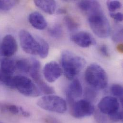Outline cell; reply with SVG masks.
<instances>
[{"mask_svg":"<svg viewBox=\"0 0 123 123\" xmlns=\"http://www.w3.org/2000/svg\"><path fill=\"white\" fill-rule=\"evenodd\" d=\"M87 14L89 25L93 32L101 38L108 37L111 32L110 25L98 1H96L92 8Z\"/></svg>","mask_w":123,"mask_h":123,"instance_id":"6da1fadb","label":"cell"},{"mask_svg":"<svg viewBox=\"0 0 123 123\" xmlns=\"http://www.w3.org/2000/svg\"><path fill=\"white\" fill-rule=\"evenodd\" d=\"M62 68L66 78L72 80L86 65L85 60L69 51H64L61 58Z\"/></svg>","mask_w":123,"mask_h":123,"instance_id":"7a4b0ae2","label":"cell"},{"mask_svg":"<svg viewBox=\"0 0 123 123\" xmlns=\"http://www.w3.org/2000/svg\"><path fill=\"white\" fill-rule=\"evenodd\" d=\"M85 79L88 84L96 89H105L108 85L106 71L96 63H92L88 67L85 73Z\"/></svg>","mask_w":123,"mask_h":123,"instance_id":"3957f363","label":"cell"},{"mask_svg":"<svg viewBox=\"0 0 123 123\" xmlns=\"http://www.w3.org/2000/svg\"><path fill=\"white\" fill-rule=\"evenodd\" d=\"M37 105L45 110L58 114H63L67 110V104L64 99L51 94L40 98Z\"/></svg>","mask_w":123,"mask_h":123,"instance_id":"277c9868","label":"cell"},{"mask_svg":"<svg viewBox=\"0 0 123 123\" xmlns=\"http://www.w3.org/2000/svg\"><path fill=\"white\" fill-rule=\"evenodd\" d=\"M14 88L23 95L36 97L41 95L39 88L29 78L22 75L14 77Z\"/></svg>","mask_w":123,"mask_h":123,"instance_id":"5b68a950","label":"cell"},{"mask_svg":"<svg viewBox=\"0 0 123 123\" xmlns=\"http://www.w3.org/2000/svg\"><path fill=\"white\" fill-rule=\"evenodd\" d=\"M30 61L31 66L29 73L32 78L37 85L41 92L48 95L54 93V88L47 84L43 80L41 74V64L40 62L34 58L32 59Z\"/></svg>","mask_w":123,"mask_h":123,"instance_id":"8992f818","label":"cell"},{"mask_svg":"<svg viewBox=\"0 0 123 123\" xmlns=\"http://www.w3.org/2000/svg\"><path fill=\"white\" fill-rule=\"evenodd\" d=\"M19 37L21 46L25 52L31 55L38 54L39 43L28 31L21 30L19 32Z\"/></svg>","mask_w":123,"mask_h":123,"instance_id":"52a82bcc","label":"cell"},{"mask_svg":"<svg viewBox=\"0 0 123 123\" xmlns=\"http://www.w3.org/2000/svg\"><path fill=\"white\" fill-rule=\"evenodd\" d=\"M70 109L72 116L77 119L90 117L95 111L93 105L87 100H80L75 102L70 106Z\"/></svg>","mask_w":123,"mask_h":123,"instance_id":"ba28073f","label":"cell"},{"mask_svg":"<svg viewBox=\"0 0 123 123\" xmlns=\"http://www.w3.org/2000/svg\"><path fill=\"white\" fill-rule=\"evenodd\" d=\"M120 104L117 99L113 96H105L102 98L98 105L100 112L109 117L120 111Z\"/></svg>","mask_w":123,"mask_h":123,"instance_id":"9c48e42d","label":"cell"},{"mask_svg":"<svg viewBox=\"0 0 123 123\" xmlns=\"http://www.w3.org/2000/svg\"><path fill=\"white\" fill-rule=\"evenodd\" d=\"M18 49V45L11 35H6L0 44V55L9 58L14 55Z\"/></svg>","mask_w":123,"mask_h":123,"instance_id":"30bf717a","label":"cell"},{"mask_svg":"<svg viewBox=\"0 0 123 123\" xmlns=\"http://www.w3.org/2000/svg\"><path fill=\"white\" fill-rule=\"evenodd\" d=\"M43 72L45 79L48 82L52 83L61 77L62 74V69L59 64L56 62H50L45 65Z\"/></svg>","mask_w":123,"mask_h":123,"instance_id":"8fae6325","label":"cell"},{"mask_svg":"<svg viewBox=\"0 0 123 123\" xmlns=\"http://www.w3.org/2000/svg\"><path fill=\"white\" fill-rule=\"evenodd\" d=\"M71 40L78 46L86 48L96 44L94 38L87 32H79L74 34L71 37Z\"/></svg>","mask_w":123,"mask_h":123,"instance_id":"7c38bea8","label":"cell"},{"mask_svg":"<svg viewBox=\"0 0 123 123\" xmlns=\"http://www.w3.org/2000/svg\"><path fill=\"white\" fill-rule=\"evenodd\" d=\"M83 93L81 84L78 79H74L70 84L66 92L67 98L70 107L76 102V99L80 97Z\"/></svg>","mask_w":123,"mask_h":123,"instance_id":"4fadbf2b","label":"cell"},{"mask_svg":"<svg viewBox=\"0 0 123 123\" xmlns=\"http://www.w3.org/2000/svg\"><path fill=\"white\" fill-rule=\"evenodd\" d=\"M0 112L6 114L21 116L25 117H28L30 116V113L23 108L7 102H0Z\"/></svg>","mask_w":123,"mask_h":123,"instance_id":"5bb4252c","label":"cell"},{"mask_svg":"<svg viewBox=\"0 0 123 123\" xmlns=\"http://www.w3.org/2000/svg\"><path fill=\"white\" fill-rule=\"evenodd\" d=\"M28 20L31 25L38 30H44L48 26V23L45 17L37 12L31 13L29 14Z\"/></svg>","mask_w":123,"mask_h":123,"instance_id":"9a60e30c","label":"cell"},{"mask_svg":"<svg viewBox=\"0 0 123 123\" xmlns=\"http://www.w3.org/2000/svg\"><path fill=\"white\" fill-rule=\"evenodd\" d=\"M35 5L41 10L49 14H53L56 9V2L55 0H36L34 1Z\"/></svg>","mask_w":123,"mask_h":123,"instance_id":"2e32d148","label":"cell"},{"mask_svg":"<svg viewBox=\"0 0 123 123\" xmlns=\"http://www.w3.org/2000/svg\"><path fill=\"white\" fill-rule=\"evenodd\" d=\"M0 69L4 73L12 75L16 70L15 62L10 58L4 59L1 62Z\"/></svg>","mask_w":123,"mask_h":123,"instance_id":"e0dca14e","label":"cell"},{"mask_svg":"<svg viewBox=\"0 0 123 123\" xmlns=\"http://www.w3.org/2000/svg\"><path fill=\"white\" fill-rule=\"evenodd\" d=\"M37 39L39 44V49L38 55L42 59H45L47 57L49 53V45L47 41L42 38L37 37Z\"/></svg>","mask_w":123,"mask_h":123,"instance_id":"ac0fdd59","label":"cell"},{"mask_svg":"<svg viewBox=\"0 0 123 123\" xmlns=\"http://www.w3.org/2000/svg\"><path fill=\"white\" fill-rule=\"evenodd\" d=\"M16 69H18L19 71L24 73H29L31 62V61H29L27 59H21L15 62Z\"/></svg>","mask_w":123,"mask_h":123,"instance_id":"d6986e66","label":"cell"},{"mask_svg":"<svg viewBox=\"0 0 123 123\" xmlns=\"http://www.w3.org/2000/svg\"><path fill=\"white\" fill-rule=\"evenodd\" d=\"M0 82L7 87L14 89V77L2 72L0 69Z\"/></svg>","mask_w":123,"mask_h":123,"instance_id":"ffe728a7","label":"cell"},{"mask_svg":"<svg viewBox=\"0 0 123 123\" xmlns=\"http://www.w3.org/2000/svg\"><path fill=\"white\" fill-rule=\"evenodd\" d=\"M49 33L51 37L54 38H60L63 34L62 27L59 24H55L49 28Z\"/></svg>","mask_w":123,"mask_h":123,"instance_id":"44dd1931","label":"cell"},{"mask_svg":"<svg viewBox=\"0 0 123 123\" xmlns=\"http://www.w3.org/2000/svg\"><path fill=\"white\" fill-rule=\"evenodd\" d=\"M64 21L67 28L70 32L76 30L79 27V24L77 21L70 16H65Z\"/></svg>","mask_w":123,"mask_h":123,"instance_id":"7402d4cb","label":"cell"},{"mask_svg":"<svg viewBox=\"0 0 123 123\" xmlns=\"http://www.w3.org/2000/svg\"><path fill=\"white\" fill-rule=\"evenodd\" d=\"M111 92L116 97L119 98L121 103L123 104V87L119 84H113L111 87Z\"/></svg>","mask_w":123,"mask_h":123,"instance_id":"603a6c76","label":"cell"},{"mask_svg":"<svg viewBox=\"0 0 123 123\" xmlns=\"http://www.w3.org/2000/svg\"><path fill=\"white\" fill-rule=\"evenodd\" d=\"M95 0H81L78 3L79 9L86 13L88 12L93 7Z\"/></svg>","mask_w":123,"mask_h":123,"instance_id":"cb8c5ba5","label":"cell"},{"mask_svg":"<svg viewBox=\"0 0 123 123\" xmlns=\"http://www.w3.org/2000/svg\"><path fill=\"white\" fill-rule=\"evenodd\" d=\"M18 2L17 0H0V11H9L12 9Z\"/></svg>","mask_w":123,"mask_h":123,"instance_id":"d4e9b609","label":"cell"},{"mask_svg":"<svg viewBox=\"0 0 123 123\" xmlns=\"http://www.w3.org/2000/svg\"><path fill=\"white\" fill-rule=\"evenodd\" d=\"M107 6L110 12H114L122 7V4L118 0H109L107 1Z\"/></svg>","mask_w":123,"mask_h":123,"instance_id":"484cf974","label":"cell"},{"mask_svg":"<svg viewBox=\"0 0 123 123\" xmlns=\"http://www.w3.org/2000/svg\"><path fill=\"white\" fill-rule=\"evenodd\" d=\"M123 39V29L117 28L114 32L113 39L115 42H118L121 41Z\"/></svg>","mask_w":123,"mask_h":123,"instance_id":"4316f807","label":"cell"},{"mask_svg":"<svg viewBox=\"0 0 123 123\" xmlns=\"http://www.w3.org/2000/svg\"><path fill=\"white\" fill-rule=\"evenodd\" d=\"M85 93L86 96L88 99V100H87L88 101V100H94V99L97 96V93L94 90L91 89L90 88H88L86 90Z\"/></svg>","mask_w":123,"mask_h":123,"instance_id":"83f0119b","label":"cell"},{"mask_svg":"<svg viewBox=\"0 0 123 123\" xmlns=\"http://www.w3.org/2000/svg\"><path fill=\"white\" fill-rule=\"evenodd\" d=\"M110 119L114 122H120L123 120V113L121 110L113 115L112 116L109 117Z\"/></svg>","mask_w":123,"mask_h":123,"instance_id":"f1b7e54d","label":"cell"},{"mask_svg":"<svg viewBox=\"0 0 123 123\" xmlns=\"http://www.w3.org/2000/svg\"><path fill=\"white\" fill-rule=\"evenodd\" d=\"M99 51L103 56L106 58H108L110 57V53L108 47L105 45L104 44L100 47Z\"/></svg>","mask_w":123,"mask_h":123,"instance_id":"f546056e","label":"cell"},{"mask_svg":"<svg viewBox=\"0 0 123 123\" xmlns=\"http://www.w3.org/2000/svg\"><path fill=\"white\" fill-rule=\"evenodd\" d=\"M111 18L117 22H122L123 21V14L121 12H110Z\"/></svg>","mask_w":123,"mask_h":123,"instance_id":"4dcf8cb0","label":"cell"},{"mask_svg":"<svg viewBox=\"0 0 123 123\" xmlns=\"http://www.w3.org/2000/svg\"><path fill=\"white\" fill-rule=\"evenodd\" d=\"M103 113L100 112V113H97L95 116V119L97 122L99 123H105L106 122V118Z\"/></svg>","mask_w":123,"mask_h":123,"instance_id":"1f68e13d","label":"cell"},{"mask_svg":"<svg viewBox=\"0 0 123 123\" xmlns=\"http://www.w3.org/2000/svg\"><path fill=\"white\" fill-rule=\"evenodd\" d=\"M44 120L45 123H60L58 120L51 117H45Z\"/></svg>","mask_w":123,"mask_h":123,"instance_id":"d6a6232c","label":"cell"},{"mask_svg":"<svg viewBox=\"0 0 123 123\" xmlns=\"http://www.w3.org/2000/svg\"><path fill=\"white\" fill-rule=\"evenodd\" d=\"M118 50L121 52H123V45L122 44H119V45L117 47Z\"/></svg>","mask_w":123,"mask_h":123,"instance_id":"836d02e7","label":"cell"},{"mask_svg":"<svg viewBox=\"0 0 123 123\" xmlns=\"http://www.w3.org/2000/svg\"><path fill=\"white\" fill-rule=\"evenodd\" d=\"M66 11L64 9H59L58 11V13H65Z\"/></svg>","mask_w":123,"mask_h":123,"instance_id":"e575fe53","label":"cell"},{"mask_svg":"<svg viewBox=\"0 0 123 123\" xmlns=\"http://www.w3.org/2000/svg\"><path fill=\"white\" fill-rule=\"evenodd\" d=\"M0 123H2V122H1V121H0Z\"/></svg>","mask_w":123,"mask_h":123,"instance_id":"d590c367","label":"cell"}]
</instances>
